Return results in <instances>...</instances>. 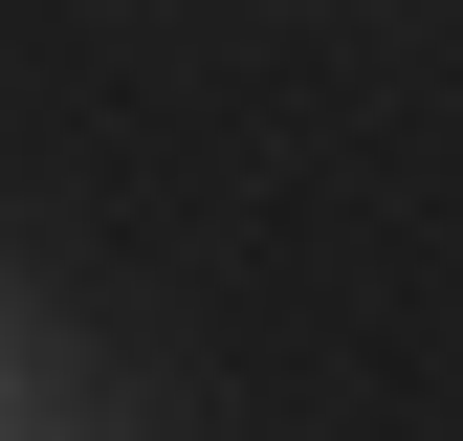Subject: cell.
<instances>
[{
    "mask_svg": "<svg viewBox=\"0 0 463 441\" xmlns=\"http://www.w3.org/2000/svg\"><path fill=\"white\" fill-rule=\"evenodd\" d=\"M0 441H89V353H67L23 287H0Z\"/></svg>",
    "mask_w": 463,
    "mask_h": 441,
    "instance_id": "1",
    "label": "cell"
}]
</instances>
